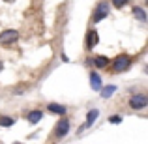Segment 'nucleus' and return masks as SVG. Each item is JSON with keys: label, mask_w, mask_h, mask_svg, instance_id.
I'll list each match as a JSON object with an SVG mask.
<instances>
[{"label": "nucleus", "mask_w": 148, "mask_h": 144, "mask_svg": "<svg viewBox=\"0 0 148 144\" xmlns=\"http://www.w3.org/2000/svg\"><path fill=\"white\" fill-rule=\"evenodd\" d=\"M0 71H2V62H0Z\"/></svg>", "instance_id": "17"}, {"label": "nucleus", "mask_w": 148, "mask_h": 144, "mask_svg": "<svg viewBox=\"0 0 148 144\" xmlns=\"http://www.w3.org/2000/svg\"><path fill=\"white\" fill-rule=\"evenodd\" d=\"M6 2H13V0H6Z\"/></svg>", "instance_id": "18"}, {"label": "nucleus", "mask_w": 148, "mask_h": 144, "mask_svg": "<svg viewBox=\"0 0 148 144\" xmlns=\"http://www.w3.org/2000/svg\"><path fill=\"white\" fill-rule=\"evenodd\" d=\"M92 64L96 66V68H105V66H109V58L107 56H96V58H92Z\"/></svg>", "instance_id": "8"}, {"label": "nucleus", "mask_w": 148, "mask_h": 144, "mask_svg": "<svg viewBox=\"0 0 148 144\" xmlns=\"http://www.w3.org/2000/svg\"><path fill=\"white\" fill-rule=\"evenodd\" d=\"M96 45H98V32L92 28V30H88V36H86V47L92 49Z\"/></svg>", "instance_id": "6"}, {"label": "nucleus", "mask_w": 148, "mask_h": 144, "mask_svg": "<svg viewBox=\"0 0 148 144\" xmlns=\"http://www.w3.org/2000/svg\"><path fill=\"white\" fill-rule=\"evenodd\" d=\"M13 122H15V120H13V118H10V116H2V118H0V126H2V127H10V126H13Z\"/></svg>", "instance_id": "14"}, {"label": "nucleus", "mask_w": 148, "mask_h": 144, "mask_svg": "<svg viewBox=\"0 0 148 144\" xmlns=\"http://www.w3.org/2000/svg\"><path fill=\"white\" fill-rule=\"evenodd\" d=\"M26 118H28V122L38 124L41 118H43V112H41V111H32V112H28V116H26Z\"/></svg>", "instance_id": "9"}, {"label": "nucleus", "mask_w": 148, "mask_h": 144, "mask_svg": "<svg viewBox=\"0 0 148 144\" xmlns=\"http://www.w3.org/2000/svg\"><path fill=\"white\" fill-rule=\"evenodd\" d=\"M68 131H69V120H68V118L58 120L56 127H54V135H56V139L66 137V135H68Z\"/></svg>", "instance_id": "3"}, {"label": "nucleus", "mask_w": 148, "mask_h": 144, "mask_svg": "<svg viewBox=\"0 0 148 144\" xmlns=\"http://www.w3.org/2000/svg\"><path fill=\"white\" fill-rule=\"evenodd\" d=\"M112 4H114L116 8H124L126 4H130V0H112Z\"/></svg>", "instance_id": "15"}, {"label": "nucleus", "mask_w": 148, "mask_h": 144, "mask_svg": "<svg viewBox=\"0 0 148 144\" xmlns=\"http://www.w3.org/2000/svg\"><path fill=\"white\" fill-rule=\"evenodd\" d=\"M146 105H148L146 96H143V94L131 96V99H130V107H131V109H135V111H141V109H145Z\"/></svg>", "instance_id": "2"}, {"label": "nucleus", "mask_w": 148, "mask_h": 144, "mask_svg": "<svg viewBox=\"0 0 148 144\" xmlns=\"http://www.w3.org/2000/svg\"><path fill=\"white\" fill-rule=\"evenodd\" d=\"M90 83H92V88H94V90H99L101 88V79H99V75L96 71L90 73Z\"/></svg>", "instance_id": "10"}, {"label": "nucleus", "mask_w": 148, "mask_h": 144, "mask_svg": "<svg viewBox=\"0 0 148 144\" xmlns=\"http://www.w3.org/2000/svg\"><path fill=\"white\" fill-rule=\"evenodd\" d=\"M47 109H49L51 112H54V114H66V107H62V105H56V103L47 105Z\"/></svg>", "instance_id": "11"}, {"label": "nucleus", "mask_w": 148, "mask_h": 144, "mask_svg": "<svg viewBox=\"0 0 148 144\" xmlns=\"http://www.w3.org/2000/svg\"><path fill=\"white\" fill-rule=\"evenodd\" d=\"M131 13H133V17L139 19V21H146V13H145V10H143V8H137V6H135Z\"/></svg>", "instance_id": "12"}, {"label": "nucleus", "mask_w": 148, "mask_h": 144, "mask_svg": "<svg viewBox=\"0 0 148 144\" xmlns=\"http://www.w3.org/2000/svg\"><path fill=\"white\" fill-rule=\"evenodd\" d=\"M17 36H19V32H17V30H6V32H2V34H0V43H2V45L11 43V41H15V40H17Z\"/></svg>", "instance_id": "5"}, {"label": "nucleus", "mask_w": 148, "mask_h": 144, "mask_svg": "<svg viewBox=\"0 0 148 144\" xmlns=\"http://www.w3.org/2000/svg\"><path fill=\"white\" fill-rule=\"evenodd\" d=\"M109 122H111V124H120V122H122V116H111Z\"/></svg>", "instance_id": "16"}, {"label": "nucleus", "mask_w": 148, "mask_h": 144, "mask_svg": "<svg viewBox=\"0 0 148 144\" xmlns=\"http://www.w3.org/2000/svg\"><path fill=\"white\" fill-rule=\"evenodd\" d=\"M130 66H131V58L127 56V54H120V56L116 58L114 62H112V68H114V71H126Z\"/></svg>", "instance_id": "1"}, {"label": "nucleus", "mask_w": 148, "mask_h": 144, "mask_svg": "<svg viewBox=\"0 0 148 144\" xmlns=\"http://www.w3.org/2000/svg\"><path fill=\"white\" fill-rule=\"evenodd\" d=\"M109 15V4L107 2H101L98 8H96V11H94V17H92V21L94 23H99L101 19H105Z\"/></svg>", "instance_id": "4"}, {"label": "nucleus", "mask_w": 148, "mask_h": 144, "mask_svg": "<svg viewBox=\"0 0 148 144\" xmlns=\"http://www.w3.org/2000/svg\"><path fill=\"white\" fill-rule=\"evenodd\" d=\"M98 114H99V112H98V111H96V109H92V111H90V112H88V116H86V124H84V126H83V127H81V131H83V129H84V127H90V126H92V124H94V122H96V118H98Z\"/></svg>", "instance_id": "7"}, {"label": "nucleus", "mask_w": 148, "mask_h": 144, "mask_svg": "<svg viewBox=\"0 0 148 144\" xmlns=\"http://www.w3.org/2000/svg\"><path fill=\"white\" fill-rule=\"evenodd\" d=\"M99 90H101V88H99ZM114 92H116V86H112V84H111V86H105L103 90H101V97H111Z\"/></svg>", "instance_id": "13"}]
</instances>
